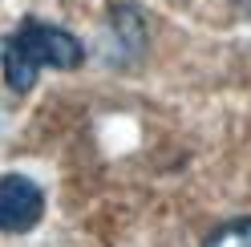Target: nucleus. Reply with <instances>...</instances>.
Here are the masks:
<instances>
[{
    "mask_svg": "<svg viewBox=\"0 0 251 247\" xmlns=\"http://www.w3.org/2000/svg\"><path fill=\"white\" fill-rule=\"evenodd\" d=\"M81 41L57 25H41V21H25L17 33L4 41L0 49V69H4L8 89H33V81L45 69H77L81 65Z\"/></svg>",
    "mask_w": 251,
    "mask_h": 247,
    "instance_id": "1",
    "label": "nucleus"
},
{
    "mask_svg": "<svg viewBox=\"0 0 251 247\" xmlns=\"http://www.w3.org/2000/svg\"><path fill=\"white\" fill-rule=\"evenodd\" d=\"M45 215V191L25 174H0V231L25 235Z\"/></svg>",
    "mask_w": 251,
    "mask_h": 247,
    "instance_id": "2",
    "label": "nucleus"
},
{
    "mask_svg": "<svg viewBox=\"0 0 251 247\" xmlns=\"http://www.w3.org/2000/svg\"><path fill=\"white\" fill-rule=\"evenodd\" d=\"M202 247H251V219H231V223H223Z\"/></svg>",
    "mask_w": 251,
    "mask_h": 247,
    "instance_id": "3",
    "label": "nucleus"
},
{
    "mask_svg": "<svg viewBox=\"0 0 251 247\" xmlns=\"http://www.w3.org/2000/svg\"><path fill=\"white\" fill-rule=\"evenodd\" d=\"M235 4H239V8H247V12H251V0H235Z\"/></svg>",
    "mask_w": 251,
    "mask_h": 247,
    "instance_id": "4",
    "label": "nucleus"
}]
</instances>
